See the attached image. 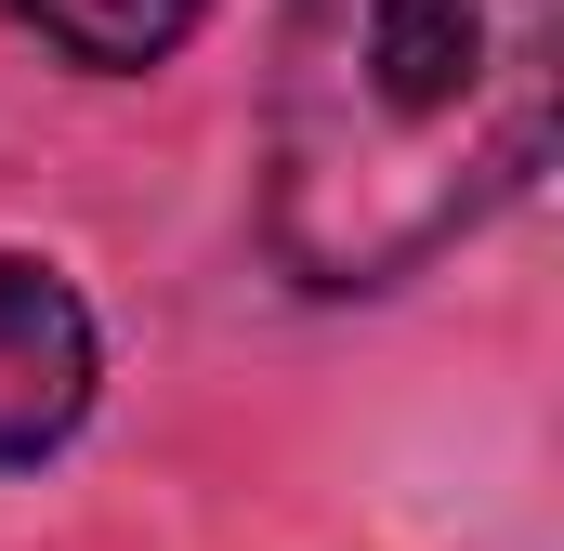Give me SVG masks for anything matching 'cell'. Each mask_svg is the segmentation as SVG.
<instances>
[{"mask_svg": "<svg viewBox=\"0 0 564 551\" xmlns=\"http://www.w3.org/2000/svg\"><path fill=\"white\" fill-rule=\"evenodd\" d=\"M564 0H289L263 66V263L381 302L499 224L552 158Z\"/></svg>", "mask_w": 564, "mask_h": 551, "instance_id": "6da1fadb", "label": "cell"}, {"mask_svg": "<svg viewBox=\"0 0 564 551\" xmlns=\"http://www.w3.org/2000/svg\"><path fill=\"white\" fill-rule=\"evenodd\" d=\"M79 79H144V66H171L197 26H210V0H13Z\"/></svg>", "mask_w": 564, "mask_h": 551, "instance_id": "3957f363", "label": "cell"}, {"mask_svg": "<svg viewBox=\"0 0 564 551\" xmlns=\"http://www.w3.org/2000/svg\"><path fill=\"white\" fill-rule=\"evenodd\" d=\"M106 395V328L66 289V263L0 250V473H40Z\"/></svg>", "mask_w": 564, "mask_h": 551, "instance_id": "7a4b0ae2", "label": "cell"}]
</instances>
